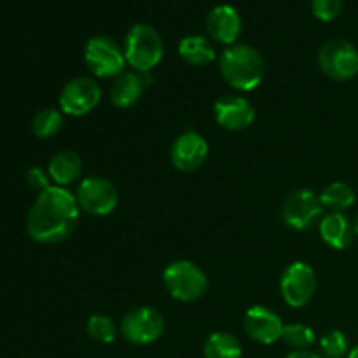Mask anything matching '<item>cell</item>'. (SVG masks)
I'll list each match as a JSON object with an SVG mask.
<instances>
[{"label": "cell", "instance_id": "1", "mask_svg": "<svg viewBox=\"0 0 358 358\" xmlns=\"http://www.w3.org/2000/svg\"><path fill=\"white\" fill-rule=\"evenodd\" d=\"M79 203L65 187L52 185L41 192L27 215L28 236L42 245L65 241L79 222Z\"/></svg>", "mask_w": 358, "mask_h": 358}, {"label": "cell", "instance_id": "2", "mask_svg": "<svg viewBox=\"0 0 358 358\" xmlns=\"http://www.w3.org/2000/svg\"><path fill=\"white\" fill-rule=\"evenodd\" d=\"M220 76L231 87L247 93L262 83L266 73L261 52L248 44H233L219 58Z\"/></svg>", "mask_w": 358, "mask_h": 358}, {"label": "cell", "instance_id": "3", "mask_svg": "<svg viewBox=\"0 0 358 358\" xmlns=\"http://www.w3.org/2000/svg\"><path fill=\"white\" fill-rule=\"evenodd\" d=\"M126 63L135 72L147 73L156 69L164 55V44L159 31L147 23H136L124 37Z\"/></svg>", "mask_w": 358, "mask_h": 358}, {"label": "cell", "instance_id": "4", "mask_svg": "<svg viewBox=\"0 0 358 358\" xmlns=\"http://www.w3.org/2000/svg\"><path fill=\"white\" fill-rule=\"evenodd\" d=\"M163 282L173 299L194 303L208 290V278L201 268L191 261H175L164 269Z\"/></svg>", "mask_w": 358, "mask_h": 358}, {"label": "cell", "instance_id": "5", "mask_svg": "<svg viewBox=\"0 0 358 358\" xmlns=\"http://www.w3.org/2000/svg\"><path fill=\"white\" fill-rule=\"evenodd\" d=\"M84 63L98 79H112L124 72V51L114 38L96 35L84 45Z\"/></svg>", "mask_w": 358, "mask_h": 358}, {"label": "cell", "instance_id": "6", "mask_svg": "<svg viewBox=\"0 0 358 358\" xmlns=\"http://www.w3.org/2000/svg\"><path fill=\"white\" fill-rule=\"evenodd\" d=\"M318 65L329 79L345 83L358 76V49L345 38H329L318 51Z\"/></svg>", "mask_w": 358, "mask_h": 358}, {"label": "cell", "instance_id": "7", "mask_svg": "<svg viewBox=\"0 0 358 358\" xmlns=\"http://www.w3.org/2000/svg\"><path fill=\"white\" fill-rule=\"evenodd\" d=\"M164 332V318L157 310L138 306L129 310L121 320V334L135 346H147L156 343Z\"/></svg>", "mask_w": 358, "mask_h": 358}, {"label": "cell", "instance_id": "8", "mask_svg": "<svg viewBox=\"0 0 358 358\" xmlns=\"http://www.w3.org/2000/svg\"><path fill=\"white\" fill-rule=\"evenodd\" d=\"M315 290H317V275L306 262H292L283 271L280 280V292L287 306L296 310L308 306L313 299Z\"/></svg>", "mask_w": 358, "mask_h": 358}, {"label": "cell", "instance_id": "9", "mask_svg": "<svg viewBox=\"0 0 358 358\" xmlns=\"http://www.w3.org/2000/svg\"><path fill=\"white\" fill-rule=\"evenodd\" d=\"M101 100V87L91 77H76L59 91V108L73 117H83L98 107Z\"/></svg>", "mask_w": 358, "mask_h": 358}, {"label": "cell", "instance_id": "10", "mask_svg": "<svg viewBox=\"0 0 358 358\" xmlns=\"http://www.w3.org/2000/svg\"><path fill=\"white\" fill-rule=\"evenodd\" d=\"M76 199L80 210L90 215L103 217L114 212L119 203V194L115 185L107 178L90 177L79 184Z\"/></svg>", "mask_w": 358, "mask_h": 358}, {"label": "cell", "instance_id": "11", "mask_svg": "<svg viewBox=\"0 0 358 358\" xmlns=\"http://www.w3.org/2000/svg\"><path fill=\"white\" fill-rule=\"evenodd\" d=\"M322 215L320 198L310 189H301L287 198L282 208V220L290 229H310Z\"/></svg>", "mask_w": 358, "mask_h": 358}, {"label": "cell", "instance_id": "12", "mask_svg": "<svg viewBox=\"0 0 358 358\" xmlns=\"http://www.w3.org/2000/svg\"><path fill=\"white\" fill-rule=\"evenodd\" d=\"M217 124L229 131H241L254 124L255 108L247 98L238 94H226L213 105Z\"/></svg>", "mask_w": 358, "mask_h": 358}, {"label": "cell", "instance_id": "13", "mask_svg": "<svg viewBox=\"0 0 358 358\" xmlns=\"http://www.w3.org/2000/svg\"><path fill=\"white\" fill-rule=\"evenodd\" d=\"M243 327L247 334L259 345H273L278 339H282L285 325H283L278 313L257 304V306H252L250 310H247L243 317Z\"/></svg>", "mask_w": 358, "mask_h": 358}, {"label": "cell", "instance_id": "14", "mask_svg": "<svg viewBox=\"0 0 358 358\" xmlns=\"http://www.w3.org/2000/svg\"><path fill=\"white\" fill-rule=\"evenodd\" d=\"M171 163L180 171H196L208 157V143L201 135L187 131L178 136L171 145Z\"/></svg>", "mask_w": 358, "mask_h": 358}, {"label": "cell", "instance_id": "15", "mask_svg": "<svg viewBox=\"0 0 358 358\" xmlns=\"http://www.w3.org/2000/svg\"><path fill=\"white\" fill-rule=\"evenodd\" d=\"M241 16L229 3L215 6L206 17V30L215 42L224 45H233L241 34Z\"/></svg>", "mask_w": 358, "mask_h": 358}, {"label": "cell", "instance_id": "16", "mask_svg": "<svg viewBox=\"0 0 358 358\" xmlns=\"http://www.w3.org/2000/svg\"><path fill=\"white\" fill-rule=\"evenodd\" d=\"M320 236L334 250H345L355 238V226L341 212H331L320 220Z\"/></svg>", "mask_w": 358, "mask_h": 358}, {"label": "cell", "instance_id": "17", "mask_svg": "<svg viewBox=\"0 0 358 358\" xmlns=\"http://www.w3.org/2000/svg\"><path fill=\"white\" fill-rule=\"evenodd\" d=\"M145 73L138 72H122L121 76L115 77L114 84L110 87L112 103L117 108H129L140 100L143 94L145 84L143 83Z\"/></svg>", "mask_w": 358, "mask_h": 358}, {"label": "cell", "instance_id": "18", "mask_svg": "<svg viewBox=\"0 0 358 358\" xmlns=\"http://www.w3.org/2000/svg\"><path fill=\"white\" fill-rule=\"evenodd\" d=\"M48 173L58 187L73 184L83 173V161L73 150H59L49 159Z\"/></svg>", "mask_w": 358, "mask_h": 358}, {"label": "cell", "instance_id": "19", "mask_svg": "<svg viewBox=\"0 0 358 358\" xmlns=\"http://www.w3.org/2000/svg\"><path fill=\"white\" fill-rule=\"evenodd\" d=\"M178 55L187 65L191 66H205L208 63L215 62L217 52L212 42L205 35H185L178 42Z\"/></svg>", "mask_w": 358, "mask_h": 358}, {"label": "cell", "instance_id": "20", "mask_svg": "<svg viewBox=\"0 0 358 358\" xmlns=\"http://www.w3.org/2000/svg\"><path fill=\"white\" fill-rule=\"evenodd\" d=\"M240 341L229 332H213L203 346V357L205 358H241Z\"/></svg>", "mask_w": 358, "mask_h": 358}, {"label": "cell", "instance_id": "21", "mask_svg": "<svg viewBox=\"0 0 358 358\" xmlns=\"http://www.w3.org/2000/svg\"><path fill=\"white\" fill-rule=\"evenodd\" d=\"M355 191L345 182H332L322 191L320 203L331 212H345L355 203Z\"/></svg>", "mask_w": 358, "mask_h": 358}, {"label": "cell", "instance_id": "22", "mask_svg": "<svg viewBox=\"0 0 358 358\" xmlns=\"http://www.w3.org/2000/svg\"><path fill=\"white\" fill-rule=\"evenodd\" d=\"M63 117L56 108H42L31 119V131L37 138H51L62 129Z\"/></svg>", "mask_w": 358, "mask_h": 358}, {"label": "cell", "instance_id": "23", "mask_svg": "<svg viewBox=\"0 0 358 358\" xmlns=\"http://www.w3.org/2000/svg\"><path fill=\"white\" fill-rule=\"evenodd\" d=\"M87 336L100 345H110L117 338V327L107 315H91L86 324Z\"/></svg>", "mask_w": 358, "mask_h": 358}, {"label": "cell", "instance_id": "24", "mask_svg": "<svg viewBox=\"0 0 358 358\" xmlns=\"http://www.w3.org/2000/svg\"><path fill=\"white\" fill-rule=\"evenodd\" d=\"M283 343L292 350H310L317 341L315 331L303 324H290L283 327Z\"/></svg>", "mask_w": 358, "mask_h": 358}, {"label": "cell", "instance_id": "25", "mask_svg": "<svg viewBox=\"0 0 358 358\" xmlns=\"http://www.w3.org/2000/svg\"><path fill=\"white\" fill-rule=\"evenodd\" d=\"M348 348V338L341 331H331L320 339V350L327 358H343L350 353Z\"/></svg>", "mask_w": 358, "mask_h": 358}, {"label": "cell", "instance_id": "26", "mask_svg": "<svg viewBox=\"0 0 358 358\" xmlns=\"http://www.w3.org/2000/svg\"><path fill=\"white\" fill-rule=\"evenodd\" d=\"M311 13L325 23L334 21L343 13V0H311Z\"/></svg>", "mask_w": 358, "mask_h": 358}, {"label": "cell", "instance_id": "27", "mask_svg": "<svg viewBox=\"0 0 358 358\" xmlns=\"http://www.w3.org/2000/svg\"><path fill=\"white\" fill-rule=\"evenodd\" d=\"M49 173H45L44 170H41V168H31L30 171L27 173V182L28 185H30L34 191H37L38 194L44 191H48L49 187H52L51 184H49Z\"/></svg>", "mask_w": 358, "mask_h": 358}, {"label": "cell", "instance_id": "28", "mask_svg": "<svg viewBox=\"0 0 358 358\" xmlns=\"http://www.w3.org/2000/svg\"><path fill=\"white\" fill-rule=\"evenodd\" d=\"M287 358H322L318 353L311 352V350H292V352L287 355Z\"/></svg>", "mask_w": 358, "mask_h": 358}, {"label": "cell", "instance_id": "29", "mask_svg": "<svg viewBox=\"0 0 358 358\" xmlns=\"http://www.w3.org/2000/svg\"><path fill=\"white\" fill-rule=\"evenodd\" d=\"M348 358H358V346H355V348L348 353Z\"/></svg>", "mask_w": 358, "mask_h": 358}, {"label": "cell", "instance_id": "30", "mask_svg": "<svg viewBox=\"0 0 358 358\" xmlns=\"http://www.w3.org/2000/svg\"><path fill=\"white\" fill-rule=\"evenodd\" d=\"M353 226H355V234L358 236V215H357V219H355V224H353Z\"/></svg>", "mask_w": 358, "mask_h": 358}]
</instances>
